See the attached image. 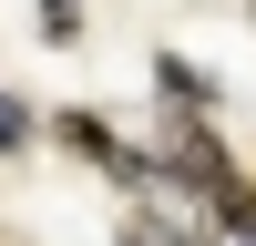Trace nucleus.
Here are the masks:
<instances>
[{"label":"nucleus","mask_w":256,"mask_h":246,"mask_svg":"<svg viewBox=\"0 0 256 246\" xmlns=\"http://www.w3.org/2000/svg\"><path fill=\"white\" fill-rule=\"evenodd\" d=\"M41 20H52V41H72V31H82V10H72V0H41Z\"/></svg>","instance_id":"nucleus-5"},{"label":"nucleus","mask_w":256,"mask_h":246,"mask_svg":"<svg viewBox=\"0 0 256 246\" xmlns=\"http://www.w3.org/2000/svg\"><path fill=\"white\" fill-rule=\"evenodd\" d=\"M20 144H31V113H20V102H0V154H20Z\"/></svg>","instance_id":"nucleus-4"},{"label":"nucleus","mask_w":256,"mask_h":246,"mask_svg":"<svg viewBox=\"0 0 256 246\" xmlns=\"http://www.w3.org/2000/svg\"><path fill=\"white\" fill-rule=\"evenodd\" d=\"M62 144H72V154H92V164H102L113 184H144V174H154V164H144L134 144H123V134H102L92 113H62Z\"/></svg>","instance_id":"nucleus-1"},{"label":"nucleus","mask_w":256,"mask_h":246,"mask_svg":"<svg viewBox=\"0 0 256 246\" xmlns=\"http://www.w3.org/2000/svg\"><path fill=\"white\" fill-rule=\"evenodd\" d=\"M154 82H164V102H174V113H205V102H216V82H205V72H184L174 52L154 62Z\"/></svg>","instance_id":"nucleus-2"},{"label":"nucleus","mask_w":256,"mask_h":246,"mask_svg":"<svg viewBox=\"0 0 256 246\" xmlns=\"http://www.w3.org/2000/svg\"><path fill=\"white\" fill-rule=\"evenodd\" d=\"M113 246H205V236H174V226H164V216H134V226H123V236Z\"/></svg>","instance_id":"nucleus-3"}]
</instances>
